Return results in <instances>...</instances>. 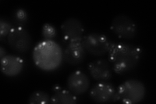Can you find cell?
Instances as JSON below:
<instances>
[{"label":"cell","mask_w":156,"mask_h":104,"mask_svg":"<svg viewBox=\"0 0 156 104\" xmlns=\"http://www.w3.org/2000/svg\"><path fill=\"white\" fill-rule=\"evenodd\" d=\"M7 56V50L3 48V46H0V58L2 59L5 56Z\"/></svg>","instance_id":"e0dca14e"},{"label":"cell","mask_w":156,"mask_h":104,"mask_svg":"<svg viewBox=\"0 0 156 104\" xmlns=\"http://www.w3.org/2000/svg\"><path fill=\"white\" fill-rule=\"evenodd\" d=\"M81 42L86 52L95 57H101L109 53L114 45L105 34L97 33L86 34L83 37Z\"/></svg>","instance_id":"3957f363"},{"label":"cell","mask_w":156,"mask_h":104,"mask_svg":"<svg viewBox=\"0 0 156 104\" xmlns=\"http://www.w3.org/2000/svg\"><path fill=\"white\" fill-rule=\"evenodd\" d=\"M14 25L5 17L0 18V40L3 41L5 39L14 27Z\"/></svg>","instance_id":"9a60e30c"},{"label":"cell","mask_w":156,"mask_h":104,"mask_svg":"<svg viewBox=\"0 0 156 104\" xmlns=\"http://www.w3.org/2000/svg\"><path fill=\"white\" fill-rule=\"evenodd\" d=\"M119 100L126 104H136L142 102L146 94L144 83L136 79H130L121 83L116 88Z\"/></svg>","instance_id":"7a4b0ae2"},{"label":"cell","mask_w":156,"mask_h":104,"mask_svg":"<svg viewBox=\"0 0 156 104\" xmlns=\"http://www.w3.org/2000/svg\"><path fill=\"white\" fill-rule=\"evenodd\" d=\"M68 90L76 96H81L86 93L90 87V80L87 74L82 71L72 72L66 81Z\"/></svg>","instance_id":"52a82bcc"},{"label":"cell","mask_w":156,"mask_h":104,"mask_svg":"<svg viewBox=\"0 0 156 104\" xmlns=\"http://www.w3.org/2000/svg\"><path fill=\"white\" fill-rule=\"evenodd\" d=\"M61 31L64 38L68 42L82 41L84 27L80 20L69 18L61 25Z\"/></svg>","instance_id":"ba28073f"},{"label":"cell","mask_w":156,"mask_h":104,"mask_svg":"<svg viewBox=\"0 0 156 104\" xmlns=\"http://www.w3.org/2000/svg\"><path fill=\"white\" fill-rule=\"evenodd\" d=\"M90 76L96 81H107L113 75V69L108 61L104 59H96L88 65Z\"/></svg>","instance_id":"9c48e42d"},{"label":"cell","mask_w":156,"mask_h":104,"mask_svg":"<svg viewBox=\"0 0 156 104\" xmlns=\"http://www.w3.org/2000/svg\"><path fill=\"white\" fill-rule=\"evenodd\" d=\"M29 104L51 103V97L48 93L43 91H37L32 92L28 98Z\"/></svg>","instance_id":"5bb4252c"},{"label":"cell","mask_w":156,"mask_h":104,"mask_svg":"<svg viewBox=\"0 0 156 104\" xmlns=\"http://www.w3.org/2000/svg\"><path fill=\"white\" fill-rule=\"evenodd\" d=\"M111 29L116 35L124 40H131L137 33V26L135 22L125 14H119L111 22Z\"/></svg>","instance_id":"5b68a950"},{"label":"cell","mask_w":156,"mask_h":104,"mask_svg":"<svg viewBox=\"0 0 156 104\" xmlns=\"http://www.w3.org/2000/svg\"><path fill=\"white\" fill-rule=\"evenodd\" d=\"M87 52L81 41L70 42L63 52V59L66 63L71 66H77L84 61Z\"/></svg>","instance_id":"30bf717a"},{"label":"cell","mask_w":156,"mask_h":104,"mask_svg":"<svg viewBox=\"0 0 156 104\" xmlns=\"http://www.w3.org/2000/svg\"><path fill=\"white\" fill-rule=\"evenodd\" d=\"M108 54L109 62L113 70L117 74L123 75L138 66L142 49L130 44H114Z\"/></svg>","instance_id":"6da1fadb"},{"label":"cell","mask_w":156,"mask_h":104,"mask_svg":"<svg viewBox=\"0 0 156 104\" xmlns=\"http://www.w3.org/2000/svg\"><path fill=\"white\" fill-rule=\"evenodd\" d=\"M89 96L92 102L97 103L119 101L115 87L107 81H100L92 87L89 92Z\"/></svg>","instance_id":"8992f818"},{"label":"cell","mask_w":156,"mask_h":104,"mask_svg":"<svg viewBox=\"0 0 156 104\" xmlns=\"http://www.w3.org/2000/svg\"><path fill=\"white\" fill-rule=\"evenodd\" d=\"M42 35L46 40H52L57 36V30L53 25L46 23L43 25Z\"/></svg>","instance_id":"2e32d148"},{"label":"cell","mask_w":156,"mask_h":104,"mask_svg":"<svg viewBox=\"0 0 156 104\" xmlns=\"http://www.w3.org/2000/svg\"><path fill=\"white\" fill-rule=\"evenodd\" d=\"M77 102L76 96L65 89H58L51 97V103L53 104H75Z\"/></svg>","instance_id":"7c38bea8"},{"label":"cell","mask_w":156,"mask_h":104,"mask_svg":"<svg viewBox=\"0 0 156 104\" xmlns=\"http://www.w3.org/2000/svg\"><path fill=\"white\" fill-rule=\"evenodd\" d=\"M7 42L12 51L25 53L31 47L32 38L25 27H14L7 37Z\"/></svg>","instance_id":"277c9868"},{"label":"cell","mask_w":156,"mask_h":104,"mask_svg":"<svg viewBox=\"0 0 156 104\" xmlns=\"http://www.w3.org/2000/svg\"><path fill=\"white\" fill-rule=\"evenodd\" d=\"M23 67V59L17 56L7 55L1 59L2 72L7 77H15L19 75Z\"/></svg>","instance_id":"8fae6325"},{"label":"cell","mask_w":156,"mask_h":104,"mask_svg":"<svg viewBox=\"0 0 156 104\" xmlns=\"http://www.w3.org/2000/svg\"><path fill=\"white\" fill-rule=\"evenodd\" d=\"M28 13L25 9L18 8L14 10L12 13V22L14 27H23L28 21Z\"/></svg>","instance_id":"4fadbf2b"}]
</instances>
